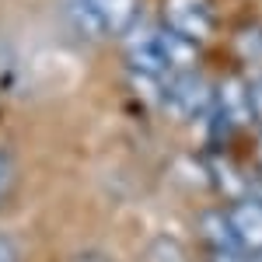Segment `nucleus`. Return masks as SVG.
Wrapping results in <instances>:
<instances>
[{"label":"nucleus","mask_w":262,"mask_h":262,"mask_svg":"<svg viewBox=\"0 0 262 262\" xmlns=\"http://www.w3.org/2000/svg\"><path fill=\"white\" fill-rule=\"evenodd\" d=\"M11 185H14V158L7 150H0V200L11 192Z\"/></svg>","instance_id":"nucleus-5"},{"label":"nucleus","mask_w":262,"mask_h":262,"mask_svg":"<svg viewBox=\"0 0 262 262\" xmlns=\"http://www.w3.org/2000/svg\"><path fill=\"white\" fill-rule=\"evenodd\" d=\"M248 98H252V119L262 126V77L248 88Z\"/></svg>","instance_id":"nucleus-6"},{"label":"nucleus","mask_w":262,"mask_h":262,"mask_svg":"<svg viewBox=\"0 0 262 262\" xmlns=\"http://www.w3.org/2000/svg\"><path fill=\"white\" fill-rule=\"evenodd\" d=\"M161 25L168 32L182 35L192 46H203V42L213 35V7L210 0H161Z\"/></svg>","instance_id":"nucleus-2"},{"label":"nucleus","mask_w":262,"mask_h":262,"mask_svg":"<svg viewBox=\"0 0 262 262\" xmlns=\"http://www.w3.org/2000/svg\"><path fill=\"white\" fill-rule=\"evenodd\" d=\"M0 262H18V259H14V248H11L7 238H0Z\"/></svg>","instance_id":"nucleus-7"},{"label":"nucleus","mask_w":262,"mask_h":262,"mask_svg":"<svg viewBox=\"0 0 262 262\" xmlns=\"http://www.w3.org/2000/svg\"><path fill=\"white\" fill-rule=\"evenodd\" d=\"M63 14L81 39H112L137 25L140 0H63Z\"/></svg>","instance_id":"nucleus-1"},{"label":"nucleus","mask_w":262,"mask_h":262,"mask_svg":"<svg viewBox=\"0 0 262 262\" xmlns=\"http://www.w3.org/2000/svg\"><path fill=\"white\" fill-rule=\"evenodd\" d=\"M259 164H262V147H259Z\"/></svg>","instance_id":"nucleus-8"},{"label":"nucleus","mask_w":262,"mask_h":262,"mask_svg":"<svg viewBox=\"0 0 262 262\" xmlns=\"http://www.w3.org/2000/svg\"><path fill=\"white\" fill-rule=\"evenodd\" d=\"M227 224H231L234 245L245 255H262V200L255 196L234 200V206L227 210Z\"/></svg>","instance_id":"nucleus-3"},{"label":"nucleus","mask_w":262,"mask_h":262,"mask_svg":"<svg viewBox=\"0 0 262 262\" xmlns=\"http://www.w3.org/2000/svg\"><path fill=\"white\" fill-rule=\"evenodd\" d=\"M147 262H185V255H182V248H179L175 242L161 238V242L150 245V252H147Z\"/></svg>","instance_id":"nucleus-4"}]
</instances>
